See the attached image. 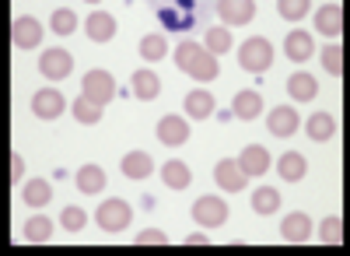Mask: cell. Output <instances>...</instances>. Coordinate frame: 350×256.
<instances>
[{"instance_id": "d4e9b609", "label": "cell", "mask_w": 350, "mask_h": 256, "mask_svg": "<svg viewBox=\"0 0 350 256\" xmlns=\"http://www.w3.org/2000/svg\"><path fill=\"white\" fill-rule=\"evenodd\" d=\"M102 102H95V99H88L84 92H81V99H74L70 102V112H74V120L77 123H84V127H95L98 120H102Z\"/></svg>"}, {"instance_id": "ffe728a7", "label": "cell", "mask_w": 350, "mask_h": 256, "mask_svg": "<svg viewBox=\"0 0 350 256\" xmlns=\"http://www.w3.org/2000/svg\"><path fill=\"white\" fill-rule=\"evenodd\" d=\"M305 133H308V140H315V144H326V140H333V133H336V120L329 116V112H312L308 123H305Z\"/></svg>"}, {"instance_id": "d6a6232c", "label": "cell", "mask_w": 350, "mask_h": 256, "mask_svg": "<svg viewBox=\"0 0 350 256\" xmlns=\"http://www.w3.org/2000/svg\"><path fill=\"white\" fill-rule=\"evenodd\" d=\"M312 11V0H277V14L284 21H301Z\"/></svg>"}, {"instance_id": "8d00e7d4", "label": "cell", "mask_w": 350, "mask_h": 256, "mask_svg": "<svg viewBox=\"0 0 350 256\" xmlns=\"http://www.w3.org/2000/svg\"><path fill=\"white\" fill-rule=\"evenodd\" d=\"M77 28V14L70 8H60V11H53V32L56 36H70Z\"/></svg>"}, {"instance_id": "7c38bea8", "label": "cell", "mask_w": 350, "mask_h": 256, "mask_svg": "<svg viewBox=\"0 0 350 256\" xmlns=\"http://www.w3.org/2000/svg\"><path fill=\"white\" fill-rule=\"evenodd\" d=\"M280 235H284V242H308L312 239V218L305 211H291L280 225Z\"/></svg>"}, {"instance_id": "74e56055", "label": "cell", "mask_w": 350, "mask_h": 256, "mask_svg": "<svg viewBox=\"0 0 350 256\" xmlns=\"http://www.w3.org/2000/svg\"><path fill=\"white\" fill-rule=\"evenodd\" d=\"M323 67L329 71V74H343V46H326L323 49Z\"/></svg>"}, {"instance_id": "277c9868", "label": "cell", "mask_w": 350, "mask_h": 256, "mask_svg": "<svg viewBox=\"0 0 350 256\" xmlns=\"http://www.w3.org/2000/svg\"><path fill=\"white\" fill-rule=\"evenodd\" d=\"M70 71H74V56H70L67 49H60V46H49V49L39 56V74H42L46 81H64Z\"/></svg>"}, {"instance_id": "f35d334b", "label": "cell", "mask_w": 350, "mask_h": 256, "mask_svg": "<svg viewBox=\"0 0 350 256\" xmlns=\"http://www.w3.org/2000/svg\"><path fill=\"white\" fill-rule=\"evenodd\" d=\"M168 242V235L161 232V229H144V232H137V246H165Z\"/></svg>"}, {"instance_id": "cb8c5ba5", "label": "cell", "mask_w": 350, "mask_h": 256, "mask_svg": "<svg viewBox=\"0 0 350 256\" xmlns=\"http://www.w3.org/2000/svg\"><path fill=\"white\" fill-rule=\"evenodd\" d=\"M77 190L88 193V196H95L105 190V168L102 165H81L77 168Z\"/></svg>"}, {"instance_id": "484cf974", "label": "cell", "mask_w": 350, "mask_h": 256, "mask_svg": "<svg viewBox=\"0 0 350 256\" xmlns=\"http://www.w3.org/2000/svg\"><path fill=\"white\" fill-rule=\"evenodd\" d=\"M158 92H161V77L154 74V71H137L133 74V95L140 99V102H151V99H158Z\"/></svg>"}, {"instance_id": "ba28073f", "label": "cell", "mask_w": 350, "mask_h": 256, "mask_svg": "<svg viewBox=\"0 0 350 256\" xmlns=\"http://www.w3.org/2000/svg\"><path fill=\"white\" fill-rule=\"evenodd\" d=\"M298 127H301V116H298L291 105H277V109L267 112V130H270L273 137H295Z\"/></svg>"}, {"instance_id": "5bb4252c", "label": "cell", "mask_w": 350, "mask_h": 256, "mask_svg": "<svg viewBox=\"0 0 350 256\" xmlns=\"http://www.w3.org/2000/svg\"><path fill=\"white\" fill-rule=\"evenodd\" d=\"M239 165L245 176H262V172H270V151L262 144H249V148H242Z\"/></svg>"}, {"instance_id": "3957f363", "label": "cell", "mask_w": 350, "mask_h": 256, "mask_svg": "<svg viewBox=\"0 0 350 256\" xmlns=\"http://www.w3.org/2000/svg\"><path fill=\"white\" fill-rule=\"evenodd\" d=\"M193 221L203 225V229H217V225L228 221V201H224V196H211V193L196 196V204H193Z\"/></svg>"}, {"instance_id": "9a60e30c", "label": "cell", "mask_w": 350, "mask_h": 256, "mask_svg": "<svg viewBox=\"0 0 350 256\" xmlns=\"http://www.w3.org/2000/svg\"><path fill=\"white\" fill-rule=\"evenodd\" d=\"M312 49H315L312 32H305V28H295V32H287V39H284V53H287V60L305 64L308 56H312Z\"/></svg>"}, {"instance_id": "7a4b0ae2", "label": "cell", "mask_w": 350, "mask_h": 256, "mask_svg": "<svg viewBox=\"0 0 350 256\" xmlns=\"http://www.w3.org/2000/svg\"><path fill=\"white\" fill-rule=\"evenodd\" d=\"M95 221H98V229H105V232H123L126 225L133 221V207L126 201H120V196H109V201L98 204Z\"/></svg>"}, {"instance_id": "f1b7e54d", "label": "cell", "mask_w": 350, "mask_h": 256, "mask_svg": "<svg viewBox=\"0 0 350 256\" xmlns=\"http://www.w3.org/2000/svg\"><path fill=\"white\" fill-rule=\"evenodd\" d=\"M252 211L256 214H277L280 211V193L273 186H259L252 193Z\"/></svg>"}, {"instance_id": "b9f144b4", "label": "cell", "mask_w": 350, "mask_h": 256, "mask_svg": "<svg viewBox=\"0 0 350 256\" xmlns=\"http://www.w3.org/2000/svg\"><path fill=\"white\" fill-rule=\"evenodd\" d=\"M88 4H98V0H88Z\"/></svg>"}, {"instance_id": "60d3db41", "label": "cell", "mask_w": 350, "mask_h": 256, "mask_svg": "<svg viewBox=\"0 0 350 256\" xmlns=\"http://www.w3.org/2000/svg\"><path fill=\"white\" fill-rule=\"evenodd\" d=\"M186 242L189 246H207V232H193V235H186Z\"/></svg>"}, {"instance_id": "d590c367", "label": "cell", "mask_w": 350, "mask_h": 256, "mask_svg": "<svg viewBox=\"0 0 350 256\" xmlns=\"http://www.w3.org/2000/svg\"><path fill=\"white\" fill-rule=\"evenodd\" d=\"M60 225H64L67 232H81L84 225H88V211L70 204V207H64V211H60Z\"/></svg>"}, {"instance_id": "836d02e7", "label": "cell", "mask_w": 350, "mask_h": 256, "mask_svg": "<svg viewBox=\"0 0 350 256\" xmlns=\"http://www.w3.org/2000/svg\"><path fill=\"white\" fill-rule=\"evenodd\" d=\"M203 42H207V53L221 56V53H228V49H231V32H228V28H207Z\"/></svg>"}, {"instance_id": "4dcf8cb0", "label": "cell", "mask_w": 350, "mask_h": 256, "mask_svg": "<svg viewBox=\"0 0 350 256\" xmlns=\"http://www.w3.org/2000/svg\"><path fill=\"white\" fill-rule=\"evenodd\" d=\"M140 56H144V60H165V56H168V39L161 36V32H151V36H144L140 39Z\"/></svg>"}, {"instance_id": "ab89813d", "label": "cell", "mask_w": 350, "mask_h": 256, "mask_svg": "<svg viewBox=\"0 0 350 256\" xmlns=\"http://www.w3.org/2000/svg\"><path fill=\"white\" fill-rule=\"evenodd\" d=\"M11 179H14V183H21V179H25V158H21L18 151L11 155Z\"/></svg>"}, {"instance_id": "e0dca14e", "label": "cell", "mask_w": 350, "mask_h": 256, "mask_svg": "<svg viewBox=\"0 0 350 256\" xmlns=\"http://www.w3.org/2000/svg\"><path fill=\"white\" fill-rule=\"evenodd\" d=\"M287 92H291V99H295V102H312L319 95V81H315V74L298 71V74L287 77Z\"/></svg>"}, {"instance_id": "8992f818", "label": "cell", "mask_w": 350, "mask_h": 256, "mask_svg": "<svg viewBox=\"0 0 350 256\" xmlns=\"http://www.w3.org/2000/svg\"><path fill=\"white\" fill-rule=\"evenodd\" d=\"M11 39L18 49H36L42 42V25L36 14H18L14 25H11Z\"/></svg>"}, {"instance_id": "83f0119b", "label": "cell", "mask_w": 350, "mask_h": 256, "mask_svg": "<svg viewBox=\"0 0 350 256\" xmlns=\"http://www.w3.org/2000/svg\"><path fill=\"white\" fill-rule=\"evenodd\" d=\"M217 74H221V64H217V56H214V53H200V56H196V64L189 67V77L200 81V84L214 81Z\"/></svg>"}, {"instance_id": "d6986e66", "label": "cell", "mask_w": 350, "mask_h": 256, "mask_svg": "<svg viewBox=\"0 0 350 256\" xmlns=\"http://www.w3.org/2000/svg\"><path fill=\"white\" fill-rule=\"evenodd\" d=\"M315 32L323 36H340L343 32V8L340 4H323L315 11Z\"/></svg>"}, {"instance_id": "4fadbf2b", "label": "cell", "mask_w": 350, "mask_h": 256, "mask_svg": "<svg viewBox=\"0 0 350 256\" xmlns=\"http://www.w3.org/2000/svg\"><path fill=\"white\" fill-rule=\"evenodd\" d=\"M84 32H88L92 42H109L116 36V18L109 11H92L88 21H84Z\"/></svg>"}, {"instance_id": "9c48e42d", "label": "cell", "mask_w": 350, "mask_h": 256, "mask_svg": "<svg viewBox=\"0 0 350 256\" xmlns=\"http://www.w3.org/2000/svg\"><path fill=\"white\" fill-rule=\"evenodd\" d=\"M64 109H67V99H64V92H56V88H39L32 95V112L39 120H56Z\"/></svg>"}, {"instance_id": "f546056e", "label": "cell", "mask_w": 350, "mask_h": 256, "mask_svg": "<svg viewBox=\"0 0 350 256\" xmlns=\"http://www.w3.org/2000/svg\"><path fill=\"white\" fill-rule=\"evenodd\" d=\"M53 239V221L46 214H36L25 221V242H49Z\"/></svg>"}, {"instance_id": "2e32d148", "label": "cell", "mask_w": 350, "mask_h": 256, "mask_svg": "<svg viewBox=\"0 0 350 256\" xmlns=\"http://www.w3.org/2000/svg\"><path fill=\"white\" fill-rule=\"evenodd\" d=\"M277 172H280L284 183H301L305 172H308V162H305L301 151H284L280 162H277Z\"/></svg>"}, {"instance_id": "ac0fdd59", "label": "cell", "mask_w": 350, "mask_h": 256, "mask_svg": "<svg viewBox=\"0 0 350 256\" xmlns=\"http://www.w3.org/2000/svg\"><path fill=\"white\" fill-rule=\"evenodd\" d=\"M183 109L189 112L193 120H207V116H214V112H217V105H214V95H211L207 88H193V92L186 95Z\"/></svg>"}, {"instance_id": "4316f807", "label": "cell", "mask_w": 350, "mask_h": 256, "mask_svg": "<svg viewBox=\"0 0 350 256\" xmlns=\"http://www.w3.org/2000/svg\"><path fill=\"white\" fill-rule=\"evenodd\" d=\"M21 201H25L28 207H42V204H49V201H53V186H49V179H32V183H25Z\"/></svg>"}, {"instance_id": "e575fe53", "label": "cell", "mask_w": 350, "mask_h": 256, "mask_svg": "<svg viewBox=\"0 0 350 256\" xmlns=\"http://www.w3.org/2000/svg\"><path fill=\"white\" fill-rule=\"evenodd\" d=\"M319 239H323V242H329V246L343 242V218L329 214V218H326L323 225H319Z\"/></svg>"}, {"instance_id": "52a82bcc", "label": "cell", "mask_w": 350, "mask_h": 256, "mask_svg": "<svg viewBox=\"0 0 350 256\" xmlns=\"http://www.w3.org/2000/svg\"><path fill=\"white\" fill-rule=\"evenodd\" d=\"M158 140L165 148H179V144H186L189 140V123L183 120V116H175V112H168V116H161L158 120Z\"/></svg>"}, {"instance_id": "7402d4cb", "label": "cell", "mask_w": 350, "mask_h": 256, "mask_svg": "<svg viewBox=\"0 0 350 256\" xmlns=\"http://www.w3.org/2000/svg\"><path fill=\"white\" fill-rule=\"evenodd\" d=\"M231 112H235L239 120H259V112H262V95L252 92V88H242L235 95V102H231Z\"/></svg>"}, {"instance_id": "30bf717a", "label": "cell", "mask_w": 350, "mask_h": 256, "mask_svg": "<svg viewBox=\"0 0 350 256\" xmlns=\"http://www.w3.org/2000/svg\"><path fill=\"white\" fill-rule=\"evenodd\" d=\"M214 179H217V186L228 190V193H239V190H245V183H249V176L242 172V165H239V158H221L217 168H214Z\"/></svg>"}, {"instance_id": "1f68e13d", "label": "cell", "mask_w": 350, "mask_h": 256, "mask_svg": "<svg viewBox=\"0 0 350 256\" xmlns=\"http://www.w3.org/2000/svg\"><path fill=\"white\" fill-rule=\"evenodd\" d=\"M200 53H203V46H200V42H193V39L179 42V46H175V67L189 74V67L196 64V56H200Z\"/></svg>"}, {"instance_id": "5b68a950", "label": "cell", "mask_w": 350, "mask_h": 256, "mask_svg": "<svg viewBox=\"0 0 350 256\" xmlns=\"http://www.w3.org/2000/svg\"><path fill=\"white\" fill-rule=\"evenodd\" d=\"M81 84H84V95L88 99H95V102H102V105H109L112 99H116V77L109 74V71H88L84 77H81Z\"/></svg>"}, {"instance_id": "44dd1931", "label": "cell", "mask_w": 350, "mask_h": 256, "mask_svg": "<svg viewBox=\"0 0 350 256\" xmlns=\"http://www.w3.org/2000/svg\"><path fill=\"white\" fill-rule=\"evenodd\" d=\"M120 168H123V176H126V179H148V176L154 172V162H151L148 151H126Z\"/></svg>"}, {"instance_id": "6da1fadb", "label": "cell", "mask_w": 350, "mask_h": 256, "mask_svg": "<svg viewBox=\"0 0 350 256\" xmlns=\"http://www.w3.org/2000/svg\"><path fill=\"white\" fill-rule=\"evenodd\" d=\"M239 64L249 74H267L273 67V46H270V39H262V36L245 39L239 46Z\"/></svg>"}, {"instance_id": "8fae6325", "label": "cell", "mask_w": 350, "mask_h": 256, "mask_svg": "<svg viewBox=\"0 0 350 256\" xmlns=\"http://www.w3.org/2000/svg\"><path fill=\"white\" fill-rule=\"evenodd\" d=\"M217 14L224 25H249L256 18V0H217Z\"/></svg>"}, {"instance_id": "603a6c76", "label": "cell", "mask_w": 350, "mask_h": 256, "mask_svg": "<svg viewBox=\"0 0 350 256\" xmlns=\"http://www.w3.org/2000/svg\"><path fill=\"white\" fill-rule=\"evenodd\" d=\"M161 179H165L168 190H186V186L193 183V172H189V165H186V162L172 158V162L161 165Z\"/></svg>"}]
</instances>
